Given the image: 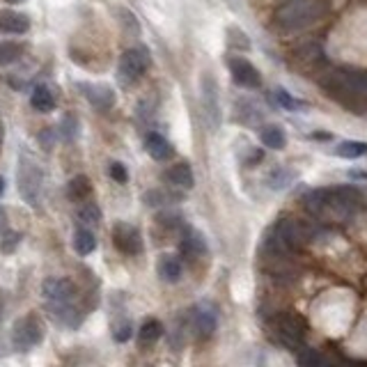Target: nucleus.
I'll return each mask as SVG.
<instances>
[{"mask_svg":"<svg viewBox=\"0 0 367 367\" xmlns=\"http://www.w3.org/2000/svg\"><path fill=\"white\" fill-rule=\"evenodd\" d=\"M157 271H159L161 280H166V283H177L181 278V262L175 255H163L159 259Z\"/></svg>","mask_w":367,"mask_h":367,"instance_id":"obj_19","label":"nucleus"},{"mask_svg":"<svg viewBox=\"0 0 367 367\" xmlns=\"http://www.w3.org/2000/svg\"><path fill=\"white\" fill-rule=\"evenodd\" d=\"M230 69H232V79H235L241 88H259V83H262V79H259V72L248 60L232 57Z\"/></svg>","mask_w":367,"mask_h":367,"instance_id":"obj_13","label":"nucleus"},{"mask_svg":"<svg viewBox=\"0 0 367 367\" xmlns=\"http://www.w3.org/2000/svg\"><path fill=\"white\" fill-rule=\"evenodd\" d=\"M3 191H5V179L0 177V196H3Z\"/></svg>","mask_w":367,"mask_h":367,"instance_id":"obj_39","label":"nucleus"},{"mask_svg":"<svg viewBox=\"0 0 367 367\" xmlns=\"http://www.w3.org/2000/svg\"><path fill=\"white\" fill-rule=\"evenodd\" d=\"M3 310H5V303H3V298H0V317H3Z\"/></svg>","mask_w":367,"mask_h":367,"instance_id":"obj_40","label":"nucleus"},{"mask_svg":"<svg viewBox=\"0 0 367 367\" xmlns=\"http://www.w3.org/2000/svg\"><path fill=\"white\" fill-rule=\"evenodd\" d=\"M365 196L354 186H337V188H317L303 196V207L315 218L326 223H342L349 220L356 211L363 209Z\"/></svg>","mask_w":367,"mask_h":367,"instance_id":"obj_1","label":"nucleus"},{"mask_svg":"<svg viewBox=\"0 0 367 367\" xmlns=\"http://www.w3.org/2000/svg\"><path fill=\"white\" fill-rule=\"evenodd\" d=\"M276 96H278L280 106H285L287 111H296L298 106H301V103H298V101L294 99V96H289V94H287L285 90H276Z\"/></svg>","mask_w":367,"mask_h":367,"instance_id":"obj_34","label":"nucleus"},{"mask_svg":"<svg viewBox=\"0 0 367 367\" xmlns=\"http://www.w3.org/2000/svg\"><path fill=\"white\" fill-rule=\"evenodd\" d=\"M113 241L124 255H138L142 250L140 232L129 223H118L113 230Z\"/></svg>","mask_w":367,"mask_h":367,"instance_id":"obj_9","label":"nucleus"},{"mask_svg":"<svg viewBox=\"0 0 367 367\" xmlns=\"http://www.w3.org/2000/svg\"><path fill=\"white\" fill-rule=\"evenodd\" d=\"M202 106H205V113L211 122V127L218 129L220 127V106H218V88L216 81L205 76L202 79Z\"/></svg>","mask_w":367,"mask_h":367,"instance_id":"obj_11","label":"nucleus"},{"mask_svg":"<svg viewBox=\"0 0 367 367\" xmlns=\"http://www.w3.org/2000/svg\"><path fill=\"white\" fill-rule=\"evenodd\" d=\"M166 179L175 188H181V191H188V188H193V184H196V179H193V170H191L188 163H177V166H172L166 172Z\"/></svg>","mask_w":367,"mask_h":367,"instance_id":"obj_16","label":"nucleus"},{"mask_svg":"<svg viewBox=\"0 0 367 367\" xmlns=\"http://www.w3.org/2000/svg\"><path fill=\"white\" fill-rule=\"evenodd\" d=\"M40 140H44V147H46V149H51V131L40 133Z\"/></svg>","mask_w":367,"mask_h":367,"instance_id":"obj_37","label":"nucleus"},{"mask_svg":"<svg viewBox=\"0 0 367 367\" xmlns=\"http://www.w3.org/2000/svg\"><path fill=\"white\" fill-rule=\"evenodd\" d=\"M317 227L307 220H296V218H280L264 239V246H271L280 253L296 255L301 253L305 246H310L317 239Z\"/></svg>","mask_w":367,"mask_h":367,"instance_id":"obj_2","label":"nucleus"},{"mask_svg":"<svg viewBox=\"0 0 367 367\" xmlns=\"http://www.w3.org/2000/svg\"><path fill=\"white\" fill-rule=\"evenodd\" d=\"M159 223L172 230V227H179V225H181V220H179V216H177V214H161V216H159Z\"/></svg>","mask_w":367,"mask_h":367,"instance_id":"obj_35","label":"nucleus"},{"mask_svg":"<svg viewBox=\"0 0 367 367\" xmlns=\"http://www.w3.org/2000/svg\"><path fill=\"white\" fill-rule=\"evenodd\" d=\"M7 3H21V0H7Z\"/></svg>","mask_w":367,"mask_h":367,"instance_id":"obj_41","label":"nucleus"},{"mask_svg":"<svg viewBox=\"0 0 367 367\" xmlns=\"http://www.w3.org/2000/svg\"><path fill=\"white\" fill-rule=\"evenodd\" d=\"M296 363L303 365V367H320L326 363V358L317 349H310V346L303 344L301 349L296 351Z\"/></svg>","mask_w":367,"mask_h":367,"instance_id":"obj_25","label":"nucleus"},{"mask_svg":"<svg viewBox=\"0 0 367 367\" xmlns=\"http://www.w3.org/2000/svg\"><path fill=\"white\" fill-rule=\"evenodd\" d=\"M30 28V18L18 12H0V30L7 35H23Z\"/></svg>","mask_w":367,"mask_h":367,"instance_id":"obj_14","label":"nucleus"},{"mask_svg":"<svg viewBox=\"0 0 367 367\" xmlns=\"http://www.w3.org/2000/svg\"><path fill=\"white\" fill-rule=\"evenodd\" d=\"M81 90L96 111H111L115 106V92H113V88H108V85L81 83Z\"/></svg>","mask_w":367,"mask_h":367,"instance_id":"obj_12","label":"nucleus"},{"mask_svg":"<svg viewBox=\"0 0 367 367\" xmlns=\"http://www.w3.org/2000/svg\"><path fill=\"white\" fill-rule=\"evenodd\" d=\"M21 235H18V232H14V230H9V232H5L3 235V241H0V248H3V253H12V250L21 244Z\"/></svg>","mask_w":367,"mask_h":367,"instance_id":"obj_32","label":"nucleus"},{"mask_svg":"<svg viewBox=\"0 0 367 367\" xmlns=\"http://www.w3.org/2000/svg\"><path fill=\"white\" fill-rule=\"evenodd\" d=\"M145 147H147V154L157 161H166L172 157V145L161 136V133H149L145 138Z\"/></svg>","mask_w":367,"mask_h":367,"instance_id":"obj_18","label":"nucleus"},{"mask_svg":"<svg viewBox=\"0 0 367 367\" xmlns=\"http://www.w3.org/2000/svg\"><path fill=\"white\" fill-rule=\"evenodd\" d=\"M76 133H79V122H76L74 115H64V120L60 124V136L67 142H72L76 138Z\"/></svg>","mask_w":367,"mask_h":367,"instance_id":"obj_30","label":"nucleus"},{"mask_svg":"<svg viewBox=\"0 0 367 367\" xmlns=\"http://www.w3.org/2000/svg\"><path fill=\"white\" fill-rule=\"evenodd\" d=\"M79 220L85 227H92V225H99L101 220V209L96 205H83L79 209Z\"/></svg>","mask_w":367,"mask_h":367,"instance_id":"obj_29","label":"nucleus"},{"mask_svg":"<svg viewBox=\"0 0 367 367\" xmlns=\"http://www.w3.org/2000/svg\"><path fill=\"white\" fill-rule=\"evenodd\" d=\"M92 193V184H90V179L88 177H83V175H79V177H74L72 179V184H69V198L72 200H85Z\"/></svg>","mask_w":367,"mask_h":367,"instance_id":"obj_26","label":"nucleus"},{"mask_svg":"<svg viewBox=\"0 0 367 367\" xmlns=\"http://www.w3.org/2000/svg\"><path fill=\"white\" fill-rule=\"evenodd\" d=\"M324 85L333 96H340L344 101L367 99V72L337 69L326 76Z\"/></svg>","mask_w":367,"mask_h":367,"instance_id":"obj_4","label":"nucleus"},{"mask_svg":"<svg viewBox=\"0 0 367 367\" xmlns=\"http://www.w3.org/2000/svg\"><path fill=\"white\" fill-rule=\"evenodd\" d=\"M30 103H33V108L35 111H40V113H51L55 108V99H53V94L48 88H44V85H40V88H35L33 96H30Z\"/></svg>","mask_w":367,"mask_h":367,"instance_id":"obj_20","label":"nucleus"},{"mask_svg":"<svg viewBox=\"0 0 367 367\" xmlns=\"http://www.w3.org/2000/svg\"><path fill=\"white\" fill-rule=\"evenodd\" d=\"M161 335H163V326H161V322L149 320V322H145V324L140 326L138 340H140L142 344H152V342H157Z\"/></svg>","mask_w":367,"mask_h":367,"instance_id":"obj_24","label":"nucleus"},{"mask_svg":"<svg viewBox=\"0 0 367 367\" xmlns=\"http://www.w3.org/2000/svg\"><path fill=\"white\" fill-rule=\"evenodd\" d=\"M271 333L273 337L289 351H298L305 342V324L301 317L294 315H280L271 322Z\"/></svg>","mask_w":367,"mask_h":367,"instance_id":"obj_5","label":"nucleus"},{"mask_svg":"<svg viewBox=\"0 0 367 367\" xmlns=\"http://www.w3.org/2000/svg\"><path fill=\"white\" fill-rule=\"evenodd\" d=\"M111 177L118 184H127L129 172H127V168L122 166V163H111Z\"/></svg>","mask_w":367,"mask_h":367,"instance_id":"obj_33","label":"nucleus"},{"mask_svg":"<svg viewBox=\"0 0 367 367\" xmlns=\"http://www.w3.org/2000/svg\"><path fill=\"white\" fill-rule=\"evenodd\" d=\"M96 248V239H94V235L88 230V227H83V230H79L74 235V250L79 255H90L92 250Z\"/></svg>","mask_w":367,"mask_h":367,"instance_id":"obj_21","label":"nucleus"},{"mask_svg":"<svg viewBox=\"0 0 367 367\" xmlns=\"http://www.w3.org/2000/svg\"><path fill=\"white\" fill-rule=\"evenodd\" d=\"M166 202H170V196H168L166 191L154 188V191L145 193V205H147V207H161V205H166Z\"/></svg>","mask_w":367,"mask_h":367,"instance_id":"obj_31","label":"nucleus"},{"mask_svg":"<svg viewBox=\"0 0 367 367\" xmlns=\"http://www.w3.org/2000/svg\"><path fill=\"white\" fill-rule=\"evenodd\" d=\"M149 67V55L145 48H129L120 60V74L127 81H138L140 76L147 72Z\"/></svg>","mask_w":367,"mask_h":367,"instance_id":"obj_8","label":"nucleus"},{"mask_svg":"<svg viewBox=\"0 0 367 367\" xmlns=\"http://www.w3.org/2000/svg\"><path fill=\"white\" fill-rule=\"evenodd\" d=\"M42 337H44V328H42V324L37 322L35 317H28V320H23V322L16 324L12 340H14V346H16L18 351H26V349H30V346L40 344Z\"/></svg>","mask_w":367,"mask_h":367,"instance_id":"obj_7","label":"nucleus"},{"mask_svg":"<svg viewBox=\"0 0 367 367\" xmlns=\"http://www.w3.org/2000/svg\"><path fill=\"white\" fill-rule=\"evenodd\" d=\"M326 9V0H292V3H285L276 9L273 21L280 30L296 33L322 21Z\"/></svg>","mask_w":367,"mask_h":367,"instance_id":"obj_3","label":"nucleus"},{"mask_svg":"<svg viewBox=\"0 0 367 367\" xmlns=\"http://www.w3.org/2000/svg\"><path fill=\"white\" fill-rule=\"evenodd\" d=\"M21 53H23L21 44H16V42H3V44H0V67H7V64L16 62L18 57H21Z\"/></svg>","mask_w":367,"mask_h":367,"instance_id":"obj_27","label":"nucleus"},{"mask_svg":"<svg viewBox=\"0 0 367 367\" xmlns=\"http://www.w3.org/2000/svg\"><path fill=\"white\" fill-rule=\"evenodd\" d=\"M5 220H7V218H5V211H3V209H0V230H3V227H5Z\"/></svg>","mask_w":367,"mask_h":367,"instance_id":"obj_38","label":"nucleus"},{"mask_svg":"<svg viewBox=\"0 0 367 367\" xmlns=\"http://www.w3.org/2000/svg\"><path fill=\"white\" fill-rule=\"evenodd\" d=\"M335 154H337V157H342V159H358V157H363V154H367V142L344 140V142L337 145Z\"/></svg>","mask_w":367,"mask_h":367,"instance_id":"obj_22","label":"nucleus"},{"mask_svg":"<svg viewBox=\"0 0 367 367\" xmlns=\"http://www.w3.org/2000/svg\"><path fill=\"white\" fill-rule=\"evenodd\" d=\"M262 142L269 149H283L285 147V133L280 127H266L262 131Z\"/></svg>","mask_w":367,"mask_h":367,"instance_id":"obj_28","label":"nucleus"},{"mask_svg":"<svg viewBox=\"0 0 367 367\" xmlns=\"http://www.w3.org/2000/svg\"><path fill=\"white\" fill-rule=\"evenodd\" d=\"M42 170L40 166L30 159L23 157L18 161V191H21L23 200L30 207H40V198H42Z\"/></svg>","mask_w":367,"mask_h":367,"instance_id":"obj_6","label":"nucleus"},{"mask_svg":"<svg viewBox=\"0 0 367 367\" xmlns=\"http://www.w3.org/2000/svg\"><path fill=\"white\" fill-rule=\"evenodd\" d=\"M129 337H131V326H129V324H124V326L120 328V331L115 333V340H118V342H127Z\"/></svg>","mask_w":367,"mask_h":367,"instance_id":"obj_36","label":"nucleus"},{"mask_svg":"<svg viewBox=\"0 0 367 367\" xmlns=\"http://www.w3.org/2000/svg\"><path fill=\"white\" fill-rule=\"evenodd\" d=\"M179 250H181V255H186V257H200V255L207 253V244H205V239H202L200 232L186 230L181 237Z\"/></svg>","mask_w":367,"mask_h":367,"instance_id":"obj_15","label":"nucleus"},{"mask_svg":"<svg viewBox=\"0 0 367 367\" xmlns=\"http://www.w3.org/2000/svg\"><path fill=\"white\" fill-rule=\"evenodd\" d=\"M324 57V48L317 44V42H307L305 46H301L296 51V60H301L305 64H315V62H320Z\"/></svg>","mask_w":367,"mask_h":367,"instance_id":"obj_23","label":"nucleus"},{"mask_svg":"<svg viewBox=\"0 0 367 367\" xmlns=\"http://www.w3.org/2000/svg\"><path fill=\"white\" fill-rule=\"evenodd\" d=\"M193 328L200 340H209L216 331V315L211 310H196L193 315Z\"/></svg>","mask_w":367,"mask_h":367,"instance_id":"obj_17","label":"nucleus"},{"mask_svg":"<svg viewBox=\"0 0 367 367\" xmlns=\"http://www.w3.org/2000/svg\"><path fill=\"white\" fill-rule=\"evenodd\" d=\"M44 296L48 303H72L76 296V287L67 278H48L44 283Z\"/></svg>","mask_w":367,"mask_h":367,"instance_id":"obj_10","label":"nucleus"}]
</instances>
